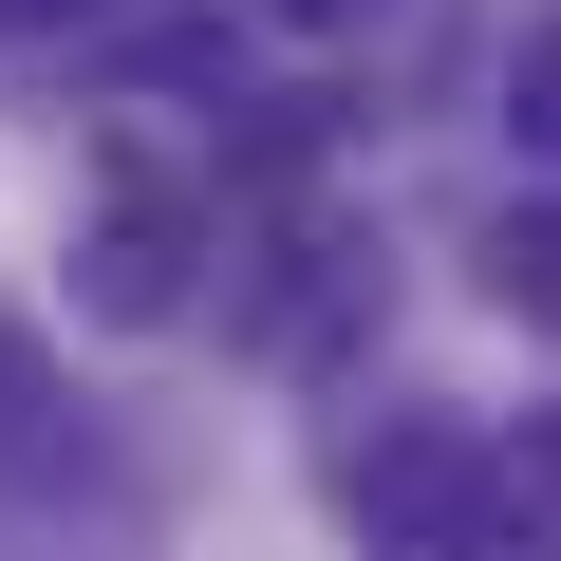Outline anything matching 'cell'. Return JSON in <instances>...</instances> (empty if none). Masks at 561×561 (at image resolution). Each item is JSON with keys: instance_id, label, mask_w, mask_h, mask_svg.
I'll use <instances>...</instances> for the list:
<instances>
[{"instance_id": "cell-1", "label": "cell", "mask_w": 561, "mask_h": 561, "mask_svg": "<svg viewBox=\"0 0 561 561\" xmlns=\"http://www.w3.org/2000/svg\"><path fill=\"white\" fill-rule=\"evenodd\" d=\"M356 542L375 561H486V449L449 412H393L356 449Z\"/></svg>"}, {"instance_id": "cell-2", "label": "cell", "mask_w": 561, "mask_h": 561, "mask_svg": "<svg viewBox=\"0 0 561 561\" xmlns=\"http://www.w3.org/2000/svg\"><path fill=\"white\" fill-rule=\"evenodd\" d=\"M76 300H94L113 337L187 319V206H169V187H113V206H94V243H76Z\"/></svg>"}, {"instance_id": "cell-3", "label": "cell", "mask_w": 561, "mask_h": 561, "mask_svg": "<svg viewBox=\"0 0 561 561\" xmlns=\"http://www.w3.org/2000/svg\"><path fill=\"white\" fill-rule=\"evenodd\" d=\"M57 468H76V412L38 375V337H0V486H57Z\"/></svg>"}, {"instance_id": "cell-4", "label": "cell", "mask_w": 561, "mask_h": 561, "mask_svg": "<svg viewBox=\"0 0 561 561\" xmlns=\"http://www.w3.org/2000/svg\"><path fill=\"white\" fill-rule=\"evenodd\" d=\"M486 300H505L524 337H561V206H505V225H486Z\"/></svg>"}, {"instance_id": "cell-5", "label": "cell", "mask_w": 561, "mask_h": 561, "mask_svg": "<svg viewBox=\"0 0 561 561\" xmlns=\"http://www.w3.org/2000/svg\"><path fill=\"white\" fill-rule=\"evenodd\" d=\"M524 131H542V150H561V20H542V38H524Z\"/></svg>"}, {"instance_id": "cell-6", "label": "cell", "mask_w": 561, "mask_h": 561, "mask_svg": "<svg viewBox=\"0 0 561 561\" xmlns=\"http://www.w3.org/2000/svg\"><path fill=\"white\" fill-rule=\"evenodd\" d=\"M57 20H113V0H0V38H57Z\"/></svg>"}, {"instance_id": "cell-7", "label": "cell", "mask_w": 561, "mask_h": 561, "mask_svg": "<svg viewBox=\"0 0 561 561\" xmlns=\"http://www.w3.org/2000/svg\"><path fill=\"white\" fill-rule=\"evenodd\" d=\"M262 20H300V38H337V20H375V0H262Z\"/></svg>"}]
</instances>
